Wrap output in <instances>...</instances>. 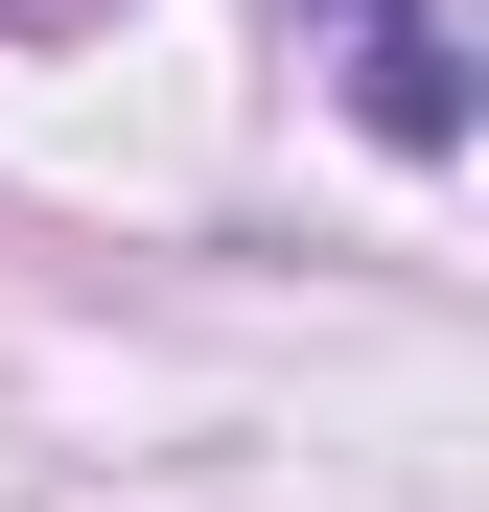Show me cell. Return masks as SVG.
Masks as SVG:
<instances>
[{
    "label": "cell",
    "mask_w": 489,
    "mask_h": 512,
    "mask_svg": "<svg viewBox=\"0 0 489 512\" xmlns=\"http://www.w3.org/2000/svg\"><path fill=\"white\" fill-rule=\"evenodd\" d=\"M326 24H350V94H373V140H466V47H443V0H326Z\"/></svg>",
    "instance_id": "6da1fadb"
}]
</instances>
